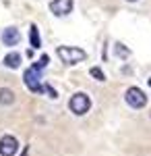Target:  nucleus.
<instances>
[{
  "label": "nucleus",
  "mask_w": 151,
  "mask_h": 156,
  "mask_svg": "<svg viewBox=\"0 0 151 156\" xmlns=\"http://www.w3.org/2000/svg\"><path fill=\"white\" fill-rule=\"evenodd\" d=\"M29 42H31V48H39V46H42V40H39L37 25H31V29H29Z\"/></svg>",
  "instance_id": "obj_10"
},
{
  "label": "nucleus",
  "mask_w": 151,
  "mask_h": 156,
  "mask_svg": "<svg viewBox=\"0 0 151 156\" xmlns=\"http://www.w3.org/2000/svg\"><path fill=\"white\" fill-rule=\"evenodd\" d=\"M15 102V94L8 87H0V104H12Z\"/></svg>",
  "instance_id": "obj_9"
},
{
  "label": "nucleus",
  "mask_w": 151,
  "mask_h": 156,
  "mask_svg": "<svg viewBox=\"0 0 151 156\" xmlns=\"http://www.w3.org/2000/svg\"><path fill=\"white\" fill-rule=\"evenodd\" d=\"M89 73H91V75L95 77V79H97V81H106V75H104V71H102L99 67H93Z\"/></svg>",
  "instance_id": "obj_11"
},
{
  "label": "nucleus",
  "mask_w": 151,
  "mask_h": 156,
  "mask_svg": "<svg viewBox=\"0 0 151 156\" xmlns=\"http://www.w3.org/2000/svg\"><path fill=\"white\" fill-rule=\"evenodd\" d=\"M19 40H21V34H19V29H15V27H6V29L2 31V42H4V46H17Z\"/></svg>",
  "instance_id": "obj_7"
},
{
  "label": "nucleus",
  "mask_w": 151,
  "mask_h": 156,
  "mask_svg": "<svg viewBox=\"0 0 151 156\" xmlns=\"http://www.w3.org/2000/svg\"><path fill=\"white\" fill-rule=\"evenodd\" d=\"M149 87H151V79H149Z\"/></svg>",
  "instance_id": "obj_13"
},
{
  "label": "nucleus",
  "mask_w": 151,
  "mask_h": 156,
  "mask_svg": "<svg viewBox=\"0 0 151 156\" xmlns=\"http://www.w3.org/2000/svg\"><path fill=\"white\" fill-rule=\"evenodd\" d=\"M50 11L56 17H64L72 11V0H52L50 2Z\"/></svg>",
  "instance_id": "obj_6"
},
{
  "label": "nucleus",
  "mask_w": 151,
  "mask_h": 156,
  "mask_svg": "<svg viewBox=\"0 0 151 156\" xmlns=\"http://www.w3.org/2000/svg\"><path fill=\"white\" fill-rule=\"evenodd\" d=\"M4 65H6L8 69H17V67L21 65V54H19V52L6 54V56H4Z\"/></svg>",
  "instance_id": "obj_8"
},
{
  "label": "nucleus",
  "mask_w": 151,
  "mask_h": 156,
  "mask_svg": "<svg viewBox=\"0 0 151 156\" xmlns=\"http://www.w3.org/2000/svg\"><path fill=\"white\" fill-rule=\"evenodd\" d=\"M58 56H60V60L66 62V65H77V62H81V60L87 58V52L81 50V48H75V46H60Z\"/></svg>",
  "instance_id": "obj_1"
},
{
  "label": "nucleus",
  "mask_w": 151,
  "mask_h": 156,
  "mask_svg": "<svg viewBox=\"0 0 151 156\" xmlns=\"http://www.w3.org/2000/svg\"><path fill=\"white\" fill-rule=\"evenodd\" d=\"M89 106H91V100H89V96L87 94H83V92H77L75 96L70 98V102H69V108L75 112V115H85L87 110H89Z\"/></svg>",
  "instance_id": "obj_3"
},
{
  "label": "nucleus",
  "mask_w": 151,
  "mask_h": 156,
  "mask_svg": "<svg viewBox=\"0 0 151 156\" xmlns=\"http://www.w3.org/2000/svg\"><path fill=\"white\" fill-rule=\"evenodd\" d=\"M124 98H126V102L133 108H143L147 104V96L143 94V90H139V87H128Z\"/></svg>",
  "instance_id": "obj_4"
},
{
  "label": "nucleus",
  "mask_w": 151,
  "mask_h": 156,
  "mask_svg": "<svg viewBox=\"0 0 151 156\" xmlns=\"http://www.w3.org/2000/svg\"><path fill=\"white\" fill-rule=\"evenodd\" d=\"M19 150V142L12 135H2L0 137V156H15Z\"/></svg>",
  "instance_id": "obj_5"
},
{
  "label": "nucleus",
  "mask_w": 151,
  "mask_h": 156,
  "mask_svg": "<svg viewBox=\"0 0 151 156\" xmlns=\"http://www.w3.org/2000/svg\"><path fill=\"white\" fill-rule=\"evenodd\" d=\"M116 54H118V56H128V50L124 48L122 44H118V46H116Z\"/></svg>",
  "instance_id": "obj_12"
},
{
  "label": "nucleus",
  "mask_w": 151,
  "mask_h": 156,
  "mask_svg": "<svg viewBox=\"0 0 151 156\" xmlns=\"http://www.w3.org/2000/svg\"><path fill=\"white\" fill-rule=\"evenodd\" d=\"M128 2H135V0H128Z\"/></svg>",
  "instance_id": "obj_14"
},
{
  "label": "nucleus",
  "mask_w": 151,
  "mask_h": 156,
  "mask_svg": "<svg viewBox=\"0 0 151 156\" xmlns=\"http://www.w3.org/2000/svg\"><path fill=\"white\" fill-rule=\"evenodd\" d=\"M23 79H25V85H27L33 94H42V92H44V85L46 83H42V71H39V69L29 67V69L25 71Z\"/></svg>",
  "instance_id": "obj_2"
}]
</instances>
